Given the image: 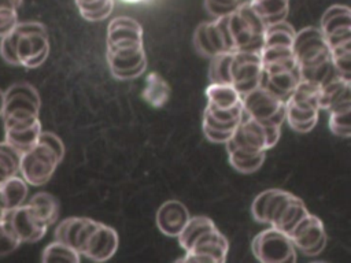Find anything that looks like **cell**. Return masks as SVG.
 <instances>
[{
    "mask_svg": "<svg viewBox=\"0 0 351 263\" xmlns=\"http://www.w3.org/2000/svg\"><path fill=\"white\" fill-rule=\"evenodd\" d=\"M107 62L111 74L118 79L140 77L147 66L143 40L125 38L107 42Z\"/></svg>",
    "mask_w": 351,
    "mask_h": 263,
    "instance_id": "cell-5",
    "label": "cell"
},
{
    "mask_svg": "<svg viewBox=\"0 0 351 263\" xmlns=\"http://www.w3.org/2000/svg\"><path fill=\"white\" fill-rule=\"evenodd\" d=\"M207 107L215 110H232L241 105V95L232 84L210 82L206 89Z\"/></svg>",
    "mask_w": 351,
    "mask_h": 263,
    "instance_id": "cell-21",
    "label": "cell"
},
{
    "mask_svg": "<svg viewBox=\"0 0 351 263\" xmlns=\"http://www.w3.org/2000/svg\"><path fill=\"white\" fill-rule=\"evenodd\" d=\"M203 132H204V136L211 141V142H226L233 132H221V130H215V129H211L206 125H203Z\"/></svg>",
    "mask_w": 351,
    "mask_h": 263,
    "instance_id": "cell-41",
    "label": "cell"
},
{
    "mask_svg": "<svg viewBox=\"0 0 351 263\" xmlns=\"http://www.w3.org/2000/svg\"><path fill=\"white\" fill-rule=\"evenodd\" d=\"M292 48L299 73L317 68L330 62L329 45L319 27L308 26L295 33Z\"/></svg>",
    "mask_w": 351,
    "mask_h": 263,
    "instance_id": "cell-7",
    "label": "cell"
},
{
    "mask_svg": "<svg viewBox=\"0 0 351 263\" xmlns=\"http://www.w3.org/2000/svg\"><path fill=\"white\" fill-rule=\"evenodd\" d=\"M293 247L306 256L321 253L326 245V231L322 221L313 214H307L288 234Z\"/></svg>",
    "mask_w": 351,
    "mask_h": 263,
    "instance_id": "cell-12",
    "label": "cell"
},
{
    "mask_svg": "<svg viewBox=\"0 0 351 263\" xmlns=\"http://www.w3.org/2000/svg\"><path fill=\"white\" fill-rule=\"evenodd\" d=\"M215 227L214 222L207 216H191L185 223L181 233L177 236L180 245L184 251H188L193 241L202 236L204 231Z\"/></svg>",
    "mask_w": 351,
    "mask_h": 263,
    "instance_id": "cell-31",
    "label": "cell"
},
{
    "mask_svg": "<svg viewBox=\"0 0 351 263\" xmlns=\"http://www.w3.org/2000/svg\"><path fill=\"white\" fill-rule=\"evenodd\" d=\"M48 53V33L40 22H18L8 34L1 37L0 55L12 66L38 67L45 62Z\"/></svg>",
    "mask_w": 351,
    "mask_h": 263,
    "instance_id": "cell-1",
    "label": "cell"
},
{
    "mask_svg": "<svg viewBox=\"0 0 351 263\" xmlns=\"http://www.w3.org/2000/svg\"><path fill=\"white\" fill-rule=\"evenodd\" d=\"M22 0H0V38L8 34L18 23V8Z\"/></svg>",
    "mask_w": 351,
    "mask_h": 263,
    "instance_id": "cell-38",
    "label": "cell"
},
{
    "mask_svg": "<svg viewBox=\"0 0 351 263\" xmlns=\"http://www.w3.org/2000/svg\"><path fill=\"white\" fill-rule=\"evenodd\" d=\"M27 196V184L23 178L14 175L0 184V207L11 211L23 204Z\"/></svg>",
    "mask_w": 351,
    "mask_h": 263,
    "instance_id": "cell-23",
    "label": "cell"
},
{
    "mask_svg": "<svg viewBox=\"0 0 351 263\" xmlns=\"http://www.w3.org/2000/svg\"><path fill=\"white\" fill-rule=\"evenodd\" d=\"M3 103H4V92L0 89V116H1V111H3Z\"/></svg>",
    "mask_w": 351,
    "mask_h": 263,
    "instance_id": "cell-43",
    "label": "cell"
},
{
    "mask_svg": "<svg viewBox=\"0 0 351 263\" xmlns=\"http://www.w3.org/2000/svg\"><path fill=\"white\" fill-rule=\"evenodd\" d=\"M230 56H232V51H226V52H219L213 58H210L211 59L210 68H208L210 82L230 84V78H229Z\"/></svg>",
    "mask_w": 351,
    "mask_h": 263,
    "instance_id": "cell-35",
    "label": "cell"
},
{
    "mask_svg": "<svg viewBox=\"0 0 351 263\" xmlns=\"http://www.w3.org/2000/svg\"><path fill=\"white\" fill-rule=\"evenodd\" d=\"M80 259H81L80 252L77 249L56 240L44 248L43 256H41V260L44 263H49V262L78 263Z\"/></svg>",
    "mask_w": 351,
    "mask_h": 263,
    "instance_id": "cell-34",
    "label": "cell"
},
{
    "mask_svg": "<svg viewBox=\"0 0 351 263\" xmlns=\"http://www.w3.org/2000/svg\"><path fill=\"white\" fill-rule=\"evenodd\" d=\"M21 155L8 142H0V184L10 177L18 175Z\"/></svg>",
    "mask_w": 351,
    "mask_h": 263,
    "instance_id": "cell-33",
    "label": "cell"
},
{
    "mask_svg": "<svg viewBox=\"0 0 351 263\" xmlns=\"http://www.w3.org/2000/svg\"><path fill=\"white\" fill-rule=\"evenodd\" d=\"M4 132H5L4 141L8 142L12 148H15L18 152L23 153L37 142L38 136L41 133V123L40 121H37L30 125L7 127L4 129Z\"/></svg>",
    "mask_w": 351,
    "mask_h": 263,
    "instance_id": "cell-22",
    "label": "cell"
},
{
    "mask_svg": "<svg viewBox=\"0 0 351 263\" xmlns=\"http://www.w3.org/2000/svg\"><path fill=\"white\" fill-rule=\"evenodd\" d=\"M189 218V212L181 201L169 200L159 207L156 212V225L163 234L177 237Z\"/></svg>",
    "mask_w": 351,
    "mask_h": 263,
    "instance_id": "cell-17",
    "label": "cell"
},
{
    "mask_svg": "<svg viewBox=\"0 0 351 263\" xmlns=\"http://www.w3.org/2000/svg\"><path fill=\"white\" fill-rule=\"evenodd\" d=\"M214 1H217V3H219V4H225V5H230V7H240L241 4H244V3H248V1H251V0H214Z\"/></svg>",
    "mask_w": 351,
    "mask_h": 263,
    "instance_id": "cell-42",
    "label": "cell"
},
{
    "mask_svg": "<svg viewBox=\"0 0 351 263\" xmlns=\"http://www.w3.org/2000/svg\"><path fill=\"white\" fill-rule=\"evenodd\" d=\"M62 158L45 142H37L21 155L19 173L27 185L41 186L49 181Z\"/></svg>",
    "mask_w": 351,
    "mask_h": 263,
    "instance_id": "cell-6",
    "label": "cell"
},
{
    "mask_svg": "<svg viewBox=\"0 0 351 263\" xmlns=\"http://www.w3.org/2000/svg\"><path fill=\"white\" fill-rule=\"evenodd\" d=\"M80 14L89 22H99L110 16L114 0H74Z\"/></svg>",
    "mask_w": 351,
    "mask_h": 263,
    "instance_id": "cell-32",
    "label": "cell"
},
{
    "mask_svg": "<svg viewBox=\"0 0 351 263\" xmlns=\"http://www.w3.org/2000/svg\"><path fill=\"white\" fill-rule=\"evenodd\" d=\"M262 68L261 51H232L229 78L241 96L259 86Z\"/></svg>",
    "mask_w": 351,
    "mask_h": 263,
    "instance_id": "cell-11",
    "label": "cell"
},
{
    "mask_svg": "<svg viewBox=\"0 0 351 263\" xmlns=\"http://www.w3.org/2000/svg\"><path fill=\"white\" fill-rule=\"evenodd\" d=\"M330 60L337 74L351 78V42L329 47Z\"/></svg>",
    "mask_w": 351,
    "mask_h": 263,
    "instance_id": "cell-36",
    "label": "cell"
},
{
    "mask_svg": "<svg viewBox=\"0 0 351 263\" xmlns=\"http://www.w3.org/2000/svg\"><path fill=\"white\" fill-rule=\"evenodd\" d=\"M40 112V96L36 88L27 82L11 85L4 92L3 122H21L37 119Z\"/></svg>",
    "mask_w": 351,
    "mask_h": 263,
    "instance_id": "cell-8",
    "label": "cell"
},
{
    "mask_svg": "<svg viewBox=\"0 0 351 263\" xmlns=\"http://www.w3.org/2000/svg\"><path fill=\"white\" fill-rule=\"evenodd\" d=\"M251 249L254 256L262 263H295L298 259L296 249L289 237L273 226L254 237Z\"/></svg>",
    "mask_w": 351,
    "mask_h": 263,
    "instance_id": "cell-9",
    "label": "cell"
},
{
    "mask_svg": "<svg viewBox=\"0 0 351 263\" xmlns=\"http://www.w3.org/2000/svg\"><path fill=\"white\" fill-rule=\"evenodd\" d=\"M228 30L233 51H261L265 40L266 23L251 5V1L241 4L226 15Z\"/></svg>",
    "mask_w": 351,
    "mask_h": 263,
    "instance_id": "cell-2",
    "label": "cell"
},
{
    "mask_svg": "<svg viewBox=\"0 0 351 263\" xmlns=\"http://www.w3.org/2000/svg\"><path fill=\"white\" fill-rule=\"evenodd\" d=\"M245 115L265 123L281 126L285 121V100L263 86H256L241 96Z\"/></svg>",
    "mask_w": 351,
    "mask_h": 263,
    "instance_id": "cell-10",
    "label": "cell"
},
{
    "mask_svg": "<svg viewBox=\"0 0 351 263\" xmlns=\"http://www.w3.org/2000/svg\"><path fill=\"white\" fill-rule=\"evenodd\" d=\"M300 79L299 66L291 70H282V71H273V73H265L262 68V77H261V86L269 89L278 97L287 101V99L291 96L292 90L295 89L296 84Z\"/></svg>",
    "mask_w": 351,
    "mask_h": 263,
    "instance_id": "cell-19",
    "label": "cell"
},
{
    "mask_svg": "<svg viewBox=\"0 0 351 263\" xmlns=\"http://www.w3.org/2000/svg\"><path fill=\"white\" fill-rule=\"evenodd\" d=\"M351 99V78L335 74L330 79H328L319 89L318 107L319 110H329L335 104Z\"/></svg>",
    "mask_w": 351,
    "mask_h": 263,
    "instance_id": "cell-20",
    "label": "cell"
},
{
    "mask_svg": "<svg viewBox=\"0 0 351 263\" xmlns=\"http://www.w3.org/2000/svg\"><path fill=\"white\" fill-rule=\"evenodd\" d=\"M141 96L148 104L159 108L167 103L170 97V86L158 73H151L145 78Z\"/></svg>",
    "mask_w": 351,
    "mask_h": 263,
    "instance_id": "cell-27",
    "label": "cell"
},
{
    "mask_svg": "<svg viewBox=\"0 0 351 263\" xmlns=\"http://www.w3.org/2000/svg\"><path fill=\"white\" fill-rule=\"evenodd\" d=\"M321 32L329 47L351 42V11L350 7L335 4L321 18Z\"/></svg>",
    "mask_w": 351,
    "mask_h": 263,
    "instance_id": "cell-14",
    "label": "cell"
},
{
    "mask_svg": "<svg viewBox=\"0 0 351 263\" xmlns=\"http://www.w3.org/2000/svg\"><path fill=\"white\" fill-rule=\"evenodd\" d=\"M126 3H137V1H141V0H123Z\"/></svg>",
    "mask_w": 351,
    "mask_h": 263,
    "instance_id": "cell-45",
    "label": "cell"
},
{
    "mask_svg": "<svg viewBox=\"0 0 351 263\" xmlns=\"http://www.w3.org/2000/svg\"><path fill=\"white\" fill-rule=\"evenodd\" d=\"M86 218H81V216H71V218H67L64 221H62L56 229H55V240L56 241H60V242H64L70 247L74 248V244H75V238H77V234L81 229V226L84 225ZM75 249V248H74Z\"/></svg>",
    "mask_w": 351,
    "mask_h": 263,
    "instance_id": "cell-37",
    "label": "cell"
},
{
    "mask_svg": "<svg viewBox=\"0 0 351 263\" xmlns=\"http://www.w3.org/2000/svg\"><path fill=\"white\" fill-rule=\"evenodd\" d=\"M319 108L317 105L295 103L289 99L285 101V121L299 133H307L314 129L318 121Z\"/></svg>",
    "mask_w": 351,
    "mask_h": 263,
    "instance_id": "cell-18",
    "label": "cell"
},
{
    "mask_svg": "<svg viewBox=\"0 0 351 263\" xmlns=\"http://www.w3.org/2000/svg\"><path fill=\"white\" fill-rule=\"evenodd\" d=\"M280 132L281 126L278 125L265 123L243 114L232 137L225 142L226 151L240 148L251 152H266L278 142Z\"/></svg>",
    "mask_w": 351,
    "mask_h": 263,
    "instance_id": "cell-3",
    "label": "cell"
},
{
    "mask_svg": "<svg viewBox=\"0 0 351 263\" xmlns=\"http://www.w3.org/2000/svg\"><path fill=\"white\" fill-rule=\"evenodd\" d=\"M229 242L226 237L215 227L199 236L191 248L185 251V256L180 262L193 263H223L226 260Z\"/></svg>",
    "mask_w": 351,
    "mask_h": 263,
    "instance_id": "cell-13",
    "label": "cell"
},
{
    "mask_svg": "<svg viewBox=\"0 0 351 263\" xmlns=\"http://www.w3.org/2000/svg\"><path fill=\"white\" fill-rule=\"evenodd\" d=\"M5 216L21 242H36L41 240L49 227L38 218L29 204H22L7 211Z\"/></svg>",
    "mask_w": 351,
    "mask_h": 263,
    "instance_id": "cell-15",
    "label": "cell"
},
{
    "mask_svg": "<svg viewBox=\"0 0 351 263\" xmlns=\"http://www.w3.org/2000/svg\"><path fill=\"white\" fill-rule=\"evenodd\" d=\"M251 5L269 26L287 18L289 0H251Z\"/></svg>",
    "mask_w": 351,
    "mask_h": 263,
    "instance_id": "cell-28",
    "label": "cell"
},
{
    "mask_svg": "<svg viewBox=\"0 0 351 263\" xmlns=\"http://www.w3.org/2000/svg\"><path fill=\"white\" fill-rule=\"evenodd\" d=\"M5 212H7V211H5V210H3V208L0 207V222L4 219V216H5Z\"/></svg>",
    "mask_w": 351,
    "mask_h": 263,
    "instance_id": "cell-44",
    "label": "cell"
},
{
    "mask_svg": "<svg viewBox=\"0 0 351 263\" xmlns=\"http://www.w3.org/2000/svg\"><path fill=\"white\" fill-rule=\"evenodd\" d=\"M32 210L38 215V218L47 223L48 226H51L56 219H58V215H59V204H58V200L47 193V192H40V193H36L27 203Z\"/></svg>",
    "mask_w": 351,
    "mask_h": 263,
    "instance_id": "cell-30",
    "label": "cell"
},
{
    "mask_svg": "<svg viewBox=\"0 0 351 263\" xmlns=\"http://www.w3.org/2000/svg\"><path fill=\"white\" fill-rule=\"evenodd\" d=\"M307 214H308V210L303 203V200L292 195V197L281 210V212L278 214V216L276 218L271 226L288 234Z\"/></svg>",
    "mask_w": 351,
    "mask_h": 263,
    "instance_id": "cell-24",
    "label": "cell"
},
{
    "mask_svg": "<svg viewBox=\"0 0 351 263\" xmlns=\"http://www.w3.org/2000/svg\"><path fill=\"white\" fill-rule=\"evenodd\" d=\"M38 140L43 141V142H45V144H48V145L63 159V155H64V145H63L62 140H60L56 134H53V133H51V132H43V130H41V133H40V136H38Z\"/></svg>",
    "mask_w": 351,
    "mask_h": 263,
    "instance_id": "cell-40",
    "label": "cell"
},
{
    "mask_svg": "<svg viewBox=\"0 0 351 263\" xmlns=\"http://www.w3.org/2000/svg\"><path fill=\"white\" fill-rule=\"evenodd\" d=\"M125 38H138L143 40L141 25L130 16H117L107 27V42H114Z\"/></svg>",
    "mask_w": 351,
    "mask_h": 263,
    "instance_id": "cell-25",
    "label": "cell"
},
{
    "mask_svg": "<svg viewBox=\"0 0 351 263\" xmlns=\"http://www.w3.org/2000/svg\"><path fill=\"white\" fill-rule=\"evenodd\" d=\"M292 197V193L281 189H267L259 193L251 205V214L261 223L273 225L281 210Z\"/></svg>",
    "mask_w": 351,
    "mask_h": 263,
    "instance_id": "cell-16",
    "label": "cell"
},
{
    "mask_svg": "<svg viewBox=\"0 0 351 263\" xmlns=\"http://www.w3.org/2000/svg\"><path fill=\"white\" fill-rule=\"evenodd\" d=\"M74 248L90 260L104 262L117 252L118 234L112 227L86 218L77 234Z\"/></svg>",
    "mask_w": 351,
    "mask_h": 263,
    "instance_id": "cell-4",
    "label": "cell"
},
{
    "mask_svg": "<svg viewBox=\"0 0 351 263\" xmlns=\"http://www.w3.org/2000/svg\"><path fill=\"white\" fill-rule=\"evenodd\" d=\"M21 244V240L12 230L7 216L0 222V256L14 252Z\"/></svg>",
    "mask_w": 351,
    "mask_h": 263,
    "instance_id": "cell-39",
    "label": "cell"
},
{
    "mask_svg": "<svg viewBox=\"0 0 351 263\" xmlns=\"http://www.w3.org/2000/svg\"><path fill=\"white\" fill-rule=\"evenodd\" d=\"M266 152H251V151H244L240 148H233L228 149V156H229V163L232 167H234L237 171L244 173V174H251L261 168V166L265 162V155Z\"/></svg>",
    "mask_w": 351,
    "mask_h": 263,
    "instance_id": "cell-29",
    "label": "cell"
},
{
    "mask_svg": "<svg viewBox=\"0 0 351 263\" xmlns=\"http://www.w3.org/2000/svg\"><path fill=\"white\" fill-rule=\"evenodd\" d=\"M329 129L339 137L351 136V99H346L329 110Z\"/></svg>",
    "mask_w": 351,
    "mask_h": 263,
    "instance_id": "cell-26",
    "label": "cell"
}]
</instances>
